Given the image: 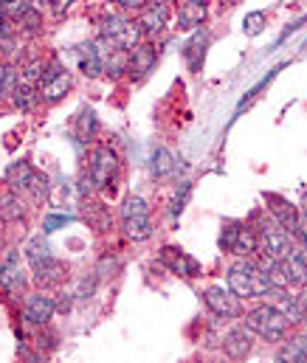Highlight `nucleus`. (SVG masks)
Returning a JSON list of instances; mask_svg holds the SVG:
<instances>
[{
  "instance_id": "39448f33",
  "label": "nucleus",
  "mask_w": 307,
  "mask_h": 363,
  "mask_svg": "<svg viewBox=\"0 0 307 363\" xmlns=\"http://www.w3.org/2000/svg\"><path fill=\"white\" fill-rule=\"evenodd\" d=\"M102 37L107 40H113L118 48H124V51H133L138 43H141V26H138V20L133 23V20H127V17H118V14H110V17H104L102 20V31H99Z\"/></svg>"
},
{
  "instance_id": "2f4dec72",
  "label": "nucleus",
  "mask_w": 307,
  "mask_h": 363,
  "mask_svg": "<svg viewBox=\"0 0 307 363\" xmlns=\"http://www.w3.org/2000/svg\"><path fill=\"white\" fill-rule=\"evenodd\" d=\"M43 71H45V68H43V62H40V60H34V62H26L17 74H20V82H23V85H34V88H37V82H40Z\"/></svg>"
},
{
  "instance_id": "a19ab883",
  "label": "nucleus",
  "mask_w": 307,
  "mask_h": 363,
  "mask_svg": "<svg viewBox=\"0 0 307 363\" xmlns=\"http://www.w3.org/2000/svg\"><path fill=\"white\" fill-rule=\"evenodd\" d=\"M118 268H121V262H118L116 257H113V259H110V257H104L102 262H99V268H96V276H99V279H107V276H113Z\"/></svg>"
},
{
  "instance_id": "c03bdc74",
  "label": "nucleus",
  "mask_w": 307,
  "mask_h": 363,
  "mask_svg": "<svg viewBox=\"0 0 307 363\" xmlns=\"http://www.w3.org/2000/svg\"><path fill=\"white\" fill-rule=\"evenodd\" d=\"M296 304H299V310H302V318H307V290L296 296Z\"/></svg>"
},
{
  "instance_id": "f3484780",
  "label": "nucleus",
  "mask_w": 307,
  "mask_h": 363,
  "mask_svg": "<svg viewBox=\"0 0 307 363\" xmlns=\"http://www.w3.org/2000/svg\"><path fill=\"white\" fill-rule=\"evenodd\" d=\"M223 350L231 358H245L251 352V330L248 327H234L228 330V335L223 338Z\"/></svg>"
},
{
  "instance_id": "393cba45",
  "label": "nucleus",
  "mask_w": 307,
  "mask_h": 363,
  "mask_svg": "<svg viewBox=\"0 0 307 363\" xmlns=\"http://www.w3.org/2000/svg\"><path fill=\"white\" fill-rule=\"evenodd\" d=\"M11 101H14V107L20 110V113H31L34 107H37V101H40V93L34 85H17L14 93H11Z\"/></svg>"
},
{
  "instance_id": "f704fd0d",
  "label": "nucleus",
  "mask_w": 307,
  "mask_h": 363,
  "mask_svg": "<svg viewBox=\"0 0 307 363\" xmlns=\"http://www.w3.org/2000/svg\"><path fill=\"white\" fill-rule=\"evenodd\" d=\"M135 214H150L147 200L138 197V194H133V197L124 200V206H121V220H124V217H135Z\"/></svg>"
},
{
  "instance_id": "b1692460",
  "label": "nucleus",
  "mask_w": 307,
  "mask_h": 363,
  "mask_svg": "<svg viewBox=\"0 0 307 363\" xmlns=\"http://www.w3.org/2000/svg\"><path fill=\"white\" fill-rule=\"evenodd\" d=\"M254 251H259L257 231H254V228H248V225H240V234H237V242H234L231 254H237V257H251Z\"/></svg>"
},
{
  "instance_id": "0eeeda50",
  "label": "nucleus",
  "mask_w": 307,
  "mask_h": 363,
  "mask_svg": "<svg viewBox=\"0 0 307 363\" xmlns=\"http://www.w3.org/2000/svg\"><path fill=\"white\" fill-rule=\"evenodd\" d=\"M71 91V74L60 65V62H51L48 68H45V74L40 77V82H37V93H40V99L45 101V104H57V101H62L65 96Z\"/></svg>"
},
{
  "instance_id": "c9c22d12",
  "label": "nucleus",
  "mask_w": 307,
  "mask_h": 363,
  "mask_svg": "<svg viewBox=\"0 0 307 363\" xmlns=\"http://www.w3.org/2000/svg\"><path fill=\"white\" fill-rule=\"evenodd\" d=\"M277 307H279V310L288 315V321H291V324H299V321H305V318H302V310H299V304H296V298H291V296H282Z\"/></svg>"
},
{
  "instance_id": "c85d7f7f",
  "label": "nucleus",
  "mask_w": 307,
  "mask_h": 363,
  "mask_svg": "<svg viewBox=\"0 0 307 363\" xmlns=\"http://www.w3.org/2000/svg\"><path fill=\"white\" fill-rule=\"evenodd\" d=\"M51 257V245H48V240L40 234V237H31L28 240V245H26V259H28V265H37V262H43V259H48Z\"/></svg>"
},
{
  "instance_id": "f8f14e48",
  "label": "nucleus",
  "mask_w": 307,
  "mask_h": 363,
  "mask_svg": "<svg viewBox=\"0 0 307 363\" xmlns=\"http://www.w3.org/2000/svg\"><path fill=\"white\" fill-rule=\"evenodd\" d=\"M54 313H57V298L48 296V293H34V296H28V301H26L23 318H26L28 324H48Z\"/></svg>"
},
{
  "instance_id": "473e14b6",
  "label": "nucleus",
  "mask_w": 307,
  "mask_h": 363,
  "mask_svg": "<svg viewBox=\"0 0 307 363\" xmlns=\"http://www.w3.org/2000/svg\"><path fill=\"white\" fill-rule=\"evenodd\" d=\"M189 191H192V183L181 181L175 197H172V203H169V217H178V214L184 211V206H186V200H189Z\"/></svg>"
},
{
  "instance_id": "1a4fd4ad",
  "label": "nucleus",
  "mask_w": 307,
  "mask_h": 363,
  "mask_svg": "<svg viewBox=\"0 0 307 363\" xmlns=\"http://www.w3.org/2000/svg\"><path fill=\"white\" fill-rule=\"evenodd\" d=\"M167 20H169V6H167L164 0L147 3V6L141 9V17H138L141 34H144V37H158V34L167 28Z\"/></svg>"
},
{
  "instance_id": "4be33fe9",
  "label": "nucleus",
  "mask_w": 307,
  "mask_h": 363,
  "mask_svg": "<svg viewBox=\"0 0 307 363\" xmlns=\"http://www.w3.org/2000/svg\"><path fill=\"white\" fill-rule=\"evenodd\" d=\"M99 133V118L94 110H82L77 116V127H74V138L77 141H91Z\"/></svg>"
},
{
  "instance_id": "49530a36",
  "label": "nucleus",
  "mask_w": 307,
  "mask_h": 363,
  "mask_svg": "<svg viewBox=\"0 0 307 363\" xmlns=\"http://www.w3.org/2000/svg\"><path fill=\"white\" fill-rule=\"evenodd\" d=\"M45 3H51V0H34V6L40 9V6H45Z\"/></svg>"
},
{
  "instance_id": "37998d69",
  "label": "nucleus",
  "mask_w": 307,
  "mask_h": 363,
  "mask_svg": "<svg viewBox=\"0 0 307 363\" xmlns=\"http://www.w3.org/2000/svg\"><path fill=\"white\" fill-rule=\"evenodd\" d=\"M51 3H54V11H57V14H62V11H68L77 0H51Z\"/></svg>"
},
{
  "instance_id": "4468645a",
  "label": "nucleus",
  "mask_w": 307,
  "mask_h": 363,
  "mask_svg": "<svg viewBox=\"0 0 307 363\" xmlns=\"http://www.w3.org/2000/svg\"><path fill=\"white\" fill-rule=\"evenodd\" d=\"M74 57H77V65H79V71L85 74V77H99L104 71V62H102V54H99V48H96V43H82V45H77V51H74Z\"/></svg>"
},
{
  "instance_id": "6ab92c4d",
  "label": "nucleus",
  "mask_w": 307,
  "mask_h": 363,
  "mask_svg": "<svg viewBox=\"0 0 307 363\" xmlns=\"http://www.w3.org/2000/svg\"><path fill=\"white\" fill-rule=\"evenodd\" d=\"M124 234L133 242H144L152 237V220L150 214H135V217H124Z\"/></svg>"
},
{
  "instance_id": "79ce46f5",
  "label": "nucleus",
  "mask_w": 307,
  "mask_h": 363,
  "mask_svg": "<svg viewBox=\"0 0 307 363\" xmlns=\"http://www.w3.org/2000/svg\"><path fill=\"white\" fill-rule=\"evenodd\" d=\"M296 242H302L307 248V211H299V225H296V234H294Z\"/></svg>"
},
{
  "instance_id": "a878e982",
  "label": "nucleus",
  "mask_w": 307,
  "mask_h": 363,
  "mask_svg": "<svg viewBox=\"0 0 307 363\" xmlns=\"http://www.w3.org/2000/svg\"><path fill=\"white\" fill-rule=\"evenodd\" d=\"M34 9H37L34 0H0V11H3L11 23H23Z\"/></svg>"
},
{
  "instance_id": "423d86ee",
  "label": "nucleus",
  "mask_w": 307,
  "mask_h": 363,
  "mask_svg": "<svg viewBox=\"0 0 307 363\" xmlns=\"http://www.w3.org/2000/svg\"><path fill=\"white\" fill-rule=\"evenodd\" d=\"M257 240H259V251L265 257H274V259H285L288 251H291V234L277 223V220H265L259 228H257Z\"/></svg>"
},
{
  "instance_id": "9b49d317",
  "label": "nucleus",
  "mask_w": 307,
  "mask_h": 363,
  "mask_svg": "<svg viewBox=\"0 0 307 363\" xmlns=\"http://www.w3.org/2000/svg\"><path fill=\"white\" fill-rule=\"evenodd\" d=\"M161 262H164L172 273L184 276V279H195V276H201V262H198L195 257L184 254L181 248H172V245L161 248Z\"/></svg>"
},
{
  "instance_id": "cd10ccee",
  "label": "nucleus",
  "mask_w": 307,
  "mask_h": 363,
  "mask_svg": "<svg viewBox=\"0 0 307 363\" xmlns=\"http://www.w3.org/2000/svg\"><path fill=\"white\" fill-rule=\"evenodd\" d=\"M277 358L279 361H307V335H299V338H294V341H288L279 352H277Z\"/></svg>"
},
{
  "instance_id": "6e6552de",
  "label": "nucleus",
  "mask_w": 307,
  "mask_h": 363,
  "mask_svg": "<svg viewBox=\"0 0 307 363\" xmlns=\"http://www.w3.org/2000/svg\"><path fill=\"white\" fill-rule=\"evenodd\" d=\"M203 301L217 318H237V315H240V298H237L231 290L208 287L203 293Z\"/></svg>"
},
{
  "instance_id": "4c0bfd02",
  "label": "nucleus",
  "mask_w": 307,
  "mask_h": 363,
  "mask_svg": "<svg viewBox=\"0 0 307 363\" xmlns=\"http://www.w3.org/2000/svg\"><path fill=\"white\" fill-rule=\"evenodd\" d=\"M237 234H240V225H237V223H228V225L223 228V234H220V248L231 254V248H234V242H237Z\"/></svg>"
},
{
  "instance_id": "72a5a7b5",
  "label": "nucleus",
  "mask_w": 307,
  "mask_h": 363,
  "mask_svg": "<svg viewBox=\"0 0 307 363\" xmlns=\"http://www.w3.org/2000/svg\"><path fill=\"white\" fill-rule=\"evenodd\" d=\"M265 11H251V14H245V20H242V31L248 34V37H257V34H262V28H265Z\"/></svg>"
},
{
  "instance_id": "412c9836",
  "label": "nucleus",
  "mask_w": 307,
  "mask_h": 363,
  "mask_svg": "<svg viewBox=\"0 0 307 363\" xmlns=\"http://www.w3.org/2000/svg\"><path fill=\"white\" fill-rule=\"evenodd\" d=\"M23 214H26V206H23L20 194H17L14 189L3 191V194H0V217H3L6 223H14V220H20Z\"/></svg>"
},
{
  "instance_id": "58836bf2",
  "label": "nucleus",
  "mask_w": 307,
  "mask_h": 363,
  "mask_svg": "<svg viewBox=\"0 0 307 363\" xmlns=\"http://www.w3.org/2000/svg\"><path fill=\"white\" fill-rule=\"evenodd\" d=\"M11 37H14V26H11V20L0 11V45L9 51V45H11Z\"/></svg>"
},
{
  "instance_id": "7ed1b4c3",
  "label": "nucleus",
  "mask_w": 307,
  "mask_h": 363,
  "mask_svg": "<svg viewBox=\"0 0 307 363\" xmlns=\"http://www.w3.org/2000/svg\"><path fill=\"white\" fill-rule=\"evenodd\" d=\"M6 183H9V189H14L17 194L28 191V194H34L37 200H45V197H48V181H45L43 175H37L28 161H14V164L6 169Z\"/></svg>"
},
{
  "instance_id": "f257e3e1",
  "label": "nucleus",
  "mask_w": 307,
  "mask_h": 363,
  "mask_svg": "<svg viewBox=\"0 0 307 363\" xmlns=\"http://www.w3.org/2000/svg\"><path fill=\"white\" fill-rule=\"evenodd\" d=\"M228 290L237 298H257V296H265V293H271L277 287L265 279V273L259 271V265H254V262H237L228 271Z\"/></svg>"
},
{
  "instance_id": "ddd939ff",
  "label": "nucleus",
  "mask_w": 307,
  "mask_h": 363,
  "mask_svg": "<svg viewBox=\"0 0 307 363\" xmlns=\"http://www.w3.org/2000/svg\"><path fill=\"white\" fill-rule=\"evenodd\" d=\"M282 268L288 276V284H305L307 281V248L302 242L291 245L288 257L282 259Z\"/></svg>"
},
{
  "instance_id": "bb28decb",
  "label": "nucleus",
  "mask_w": 307,
  "mask_h": 363,
  "mask_svg": "<svg viewBox=\"0 0 307 363\" xmlns=\"http://www.w3.org/2000/svg\"><path fill=\"white\" fill-rule=\"evenodd\" d=\"M259 271L265 273V279H268V281H271L277 290L288 287V276H285V268H282V259L265 257V259H262V265H259Z\"/></svg>"
},
{
  "instance_id": "c756f323",
  "label": "nucleus",
  "mask_w": 307,
  "mask_h": 363,
  "mask_svg": "<svg viewBox=\"0 0 307 363\" xmlns=\"http://www.w3.org/2000/svg\"><path fill=\"white\" fill-rule=\"evenodd\" d=\"M127 65H130V51L116 48V51L107 57V62H104V74H107V77H121V74H127Z\"/></svg>"
},
{
  "instance_id": "a18cd8bd",
  "label": "nucleus",
  "mask_w": 307,
  "mask_h": 363,
  "mask_svg": "<svg viewBox=\"0 0 307 363\" xmlns=\"http://www.w3.org/2000/svg\"><path fill=\"white\" fill-rule=\"evenodd\" d=\"M302 211H307V189H305V194H302Z\"/></svg>"
},
{
  "instance_id": "a211bd4d",
  "label": "nucleus",
  "mask_w": 307,
  "mask_h": 363,
  "mask_svg": "<svg viewBox=\"0 0 307 363\" xmlns=\"http://www.w3.org/2000/svg\"><path fill=\"white\" fill-rule=\"evenodd\" d=\"M206 45H208V31H206V28H198V31L192 34V40H189L186 51H184L189 71H201V65H203V57H206Z\"/></svg>"
},
{
  "instance_id": "dca6fc26",
  "label": "nucleus",
  "mask_w": 307,
  "mask_h": 363,
  "mask_svg": "<svg viewBox=\"0 0 307 363\" xmlns=\"http://www.w3.org/2000/svg\"><path fill=\"white\" fill-rule=\"evenodd\" d=\"M206 11H208L206 0H186L178 11V28H184V31L201 28V23L206 20Z\"/></svg>"
},
{
  "instance_id": "9d476101",
  "label": "nucleus",
  "mask_w": 307,
  "mask_h": 363,
  "mask_svg": "<svg viewBox=\"0 0 307 363\" xmlns=\"http://www.w3.org/2000/svg\"><path fill=\"white\" fill-rule=\"evenodd\" d=\"M155 60H158V51L152 43H138L133 51H130V65H127V74L133 77V82H141L152 68H155Z\"/></svg>"
},
{
  "instance_id": "e433bc0d",
  "label": "nucleus",
  "mask_w": 307,
  "mask_h": 363,
  "mask_svg": "<svg viewBox=\"0 0 307 363\" xmlns=\"http://www.w3.org/2000/svg\"><path fill=\"white\" fill-rule=\"evenodd\" d=\"M71 223H74L71 214H48L45 223H43V231L51 234V231H57V228H62V225H71Z\"/></svg>"
},
{
  "instance_id": "2eb2a0df",
  "label": "nucleus",
  "mask_w": 307,
  "mask_h": 363,
  "mask_svg": "<svg viewBox=\"0 0 307 363\" xmlns=\"http://www.w3.org/2000/svg\"><path fill=\"white\" fill-rule=\"evenodd\" d=\"M23 268H20V254L17 251H9L3 265H0V287L9 290V293H17L23 287Z\"/></svg>"
},
{
  "instance_id": "5701e85b",
  "label": "nucleus",
  "mask_w": 307,
  "mask_h": 363,
  "mask_svg": "<svg viewBox=\"0 0 307 363\" xmlns=\"http://www.w3.org/2000/svg\"><path fill=\"white\" fill-rule=\"evenodd\" d=\"M150 167H152V175H155V178H169V175L175 172L178 161H175V155H172L167 147H158V150L152 152Z\"/></svg>"
},
{
  "instance_id": "aec40b11",
  "label": "nucleus",
  "mask_w": 307,
  "mask_h": 363,
  "mask_svg": "<svg viewBox=\"0 0 307 363\" xmlns=\"http://www.w3.org/2000/svg\"><path fill=\"white\" fill-rule=\"evenodd\" d=\"M31 271H34V279H37L40 284H57V281L65 276L62 262H57L54 257H48V259H43V262L31 265Z\"/></svg>"
},
{
  "instance_id": "20e7f679",
  "label": "nucleus",
  "mask_w": 307,
  "mask_h": 363,
  "mask_svg": "<svg viewBox=\"0 0 307 363\" xmlns=\"http://www.w3.org/2000/svg\"><path fill=\"white\" fill-rule=\"evenodd\" d=\"M88 175H91L96 189H113V183L118 178V155H116V150H110L107 144L96 147L91 152Z\"/></svg>"
},
{
  "instance_id": "ea45409f",
  "label": "nucleus",
  "mask_w": 307,
  "mask_h": 363,
  "mask_svg": "<svg viewBox=\"0 0 307 363\" xmlns=\"http://www.w3.org/2000/svg\"><path fill=\"white\" fill-rule=\"evenodd\" d=\"M96 281H99V276H91V279H82L79 281V290L74 293L79 301H85V298H91L94 296V290H96Z\"/></svg>"
},
{
  "instance_id": "7c9ffc66",
  "label": "nucleus",
  "mask_w": 307,
  "mask_h": 363,
  "mask_svg": "<svg viewBox=\"0 0 307 363\" xmlns=\"http://www.w3.org/2000/svg\"><path fill=\"white\" fill-rule=\"evenodd\" d=\"M17 85H20V74H17V68H11V65H0V99H3V96H11Z\"/></svg>"
},
{
  "instance_id": "f03ea898",
  "label": "nucleus",
  "mask_w": 307,
  "mask_h": 363,
  "mask_svg": "<svg viewBox=\"0 0 307 363\" xmlns=\"http://www.w3.org/2000/svg\"><path fill=\"white\" fill-rule=\"evenodd\" d=\"M245 327H248L251 333H257L259 338H265L268 344H279V341L285 338L291 321H288V315H285L279 307L262 304V307H257L254 313L245 315Z\"/></svg>"
}]
</instances>
